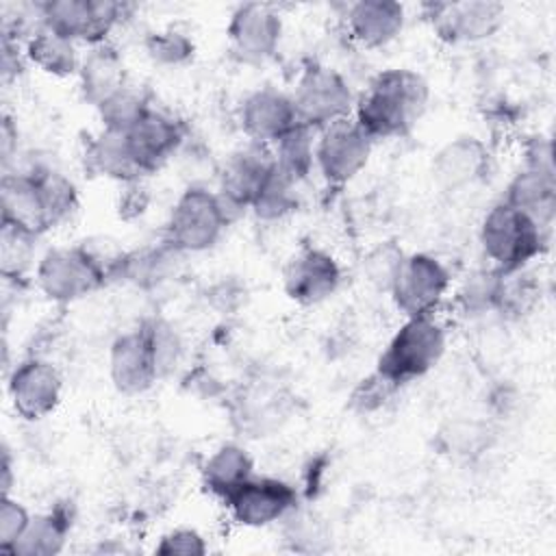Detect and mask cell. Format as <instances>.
<instances>
[{"instance_id": "obj_1", "label": "cell", "mask_w": 556, "mask_h": 556, "mask_svg": "<svg viewBox=\"0 0 556 556\" xmlns=\"http://www.w3.org/2000/svg\"><path fill=\"white\" fill-rule=\"evenodd\" d=\"M430 102L426 78L410 67L378 72L356 96L352 119L376 143L406 137Z\"/></svg>"}, {"instance_id": "obj_2", "label": "cell", "mask_w": 556, "mask_h": 556, "mask_svg": "<svg viewBox=\"0 0 556 556\" xmlns=\"http://www.w3.org/2000/svg\"><path fill=\"white\" fill-rule=\"evenodd\" d=\"M478 241L491 267L510 274L526 269L547 250L549 230L500 200L484 213Z\"/></svg>"}, {"instance_id": "obj_3", "label": "cell", "mask_w": 556, "mask_h": 556, "mask_svg": "<svg viewBox=\"0 0 556 556\" xmlns=\"http://www.w3.org/2000/svg\"><path fill=\"white\" fill-rule=\"evenodd\" d=\"M447 350V332L437 315L404 317L378 356L376 371L404 387L432 371Z\"/></svg>"}, {"instance_id": "obj_4", "label": "cell", "mask_w": 556, "mask_h": 556, "mask_svg": "<svg viewBox=\"0 0 556 556\" xmlns=\"http://www.w3.org/2000/svg\"><path fill=\"white\" fill-rule=\"evenodd\" d=\"M232 224L217 191L202 185L187 187L174 202L165 222L163 239L180 254L211 250Z\"/></svg>"}, {"instance_id": "obj_5", "label": "cell", "mask_w": 556, "mask_h": 556, "mask_svg": "<svg viewBox=\"0 0 556 556\" xmlns=\"http://www.w3.org/2000/svg\"><path fill=\"white\" fill-rule=\"evenodd\" d=\"M132 7L113 0H43L37 2L39 26L89 48L111 43V33Z\"/></svg>"}, {"instance_id": "obj_6", "label": "cell", "mask_w": 556, "mask_h": 556, "mask_svg": "<svg viewBox=\"0 0 556 556\" xmlns=\"http://www.w3.org/2000/svg\"><path fill=\"white\" fill-rule=\"evenodd\" d=\"M291 98L300 124L315 132L352 117L356 104V96L345 76L321 63H311L300 72Z\"/></svg>"}, {"instance_id": "obj_7", "label": "cell", "mask_w": 556, "mask_h": 556, "mask_svg": "<svg viewBox=\"0 0 556 556\" xmlns=\"http://www.w3.org/2000/svg\"><path fill=\"white\" fill-rule=\"evenodd\" d=\"M35 285L50 302L72 304L104 287L106 278L83 243H76L46 250L35 265Z\"/></svg>"}, {"instance_id": "obj_8", "label": "cell", "mask_w": 556, "mask_h": 556, "mask_svg": "<svg viewBox=\"0 0 556 556\" xmlns=\"http://www.w3.org/2000/svg\"><path fill=\"white\" fill-rule=\"evenodd\" d=\"M452 289V271L447 265L428 252L404 254L389 295L404 317L437 315Z\"/></svg>"}, {"instance_id": "obj_9", "label": "cell", "mask_w": 556, "mask_h": 556, "mask_svg": "<svg viewBox=\"0 0 556 556\" xmlns=\"http://www.w3.org/2000/svg\"><path fill=\"white\" fill-rule=\"evenodd\" d=\"M371 150L374 141L352 117L334 122L317 132L315 169L328 185L343 187L367 167Z\"/></svg>"}, {"instance_id": "obj_10", "label": "cell", "mask_w": 556, "mask_h": 556, "mask_svg": "<svg viewBox=\"0 0 556 556\" xmlns=\"http://www.w3.org/2000/svg\"><path fill=\"white\" fill-rule=\"evenodd\" d=\"M432 33L452 46L491 39L504 24L506 9L493 0L428 2L421 7Z\"/></svg>"}, {"instance_id": "obj_11", "label": "cell", "mask_w": 556, "mask_h": 556, "mask_svg": "<svg viewBox=\"0 0 556 556\" xmlns=\"http://www.w3.org/2000/svg\"><path fill=\"white\" fill-rule=\"evenodd\" d=\"M274 169L276 159L271 146L258 141H248L226 159L219 174L217 195L222 198L232 222L241 213L250 211L254 198L265 187Z\"/></svg>"}, {"instance_id": "obj_12", "label": "cell", "mask_w": 556, "mask_h": 556, "mask_svg": "<svg viewBox=\"0 0 556 556\" xmlns=\"http://www.w3.org/2000/svg\"><path fill=\"white\" fill-rule=\"evenodd\" d=\"M300 504L298 489L282 478L252 476L224 500L230 519L243 528H267Z\"/></svg>"}, {"instance_id": "obj_13", "label": "cell", "mask_w": 556, "mask_h": 556, "mask_svg": "<svg viewBox=\"0 0 556 556\" xmlns=\"http://www.w3.org/2000/svg\"><path fill=\"white\" fill-rule=\"evenodd\" d=\"M13 410L26 421H39L56 410L63 395L61 371L41 356L20 361L7 382Z\"/></svg>"}, {"instance_id": "obj_14", "label": "cell", "mask_w": 556, "mask_h": 556, "mask_svg": "<svg viewBox=\"0 0 556 556\" xmlns=\"http://www.w3.org/2000/svg\"><path fill=\"white\" fill-rule=\"evenodd\" d=\"M339 261L324 248L306 245L293 252L282 267V289L289 300L315 306L332 298L341 285Z\"/></svg>"}, {"instance_id": "obj_15", "label": "cell", "mask_w": 556, "mask_h": 556, "mask_svg": "<svg viewBox=\"0 0 556 556\" xmlns=\"http://www.w3.org/2000/svg\"><path fill=\"white\" fill-rule=\"evenodd\" d=\"M285 22L274 4L243 2L230 13L226 35L232 52L243 61L261 63L278 52L282 41Z\"/></svg>"}, {"instance_id": "obj_16", "label": "cell", "mask_w": 556, "mask_h": 556, "mask_svg": "<svg viewBox=\"0 0 556 556\" xmlns=\"http://www.w3.org/2000/svg\"><path fill=\"white\" fill-rule=\"evenodd\" d=\"M109 378L124 395H141L161 380L146 321L113 339L109 348Z\"/></svg>"}, {"instance_id": "obj_17", "label": "cell", "mask_w": 556, "mask_h": 556, "mask_svg": "<svg viewBox=\"0 0 556 556\" xmlns=\"http://www.w3.org/2000/svg\"><path fill=\"white\" fill-rule=\"evenodd\" d=\"M124 139L141 174L150 176L180 150L185 141V126L174 115L152 104L141 119L124 132Z\"/></svg>"}, {"instance_id": "obj_18", "label": "cell", "mask_w": 556, "mask_h": 556, "mask_svg": "<svg viewBox=\"0 0 556 556\" xmlns=\"http://www.w3.org/2000/svg\"><path fill=\"white\" fill-rule=\"evenodd\" d=\"M300 124L291 93L278 87L250 91L239 106V126L248 141L274 146L282 135Z\"/></svg>"}, {"instance_id": "obj_19", "label": "cell", "mask_w": 556, "mask_h": 556, "mask_svg": "<svg viewBox=\"0 0 556 556\" xmlns=\"http://www.w3.org/2000/svg\"><path fill=\"white\" fill-rule=\"evenodd\" d=\"M406 26V7L393 0H358L345 9L350 39L365 50L393 43Z\"/></svg>"}, {"instance_id": "obj_20", "label": "cell", "mask_w": 556, "mask_h": 556, "mask_svg": "<svg viewBox=\"0 0 556 556\" xmlns=\"http://www.w3.org/2000/svg\"><path fill=\"white\" fill-rule=\"evenodd\" d=\"M0 213H2V224L15 226L39 239L46 232H50L37 180L26 167L2 174Z\"/></svg>"}, {"instance_id": "obj_21", "label": "cell", "mask_w": 556, "mask_h": 556, "mask_svg": "<svg viewBox=\"0 0 556 556\" xmlns=\"http://www.w3.org/2000/svg\"><path fill=\"white\" fill-rule=\"evenodd\" d=\"M489 172V150L478 137H456L432 159V176L445 191L473 185Z\"/></svg>"}, {"instance_id": "obj_22", "label": "cell", "mask_w": 556, "mask_h": 556, "mask_svg": "<svg viewBox=\"0 0 556 556\" xmlns=\"http://www.w3.org/2000/svg\"><path fill=\"white\" fill-rule=\"evenodd\" d=\"M502 202L521 211L541 228L552 230L556 217V174L521 167L508 180Z\"/></svg>"}, {"instance_id": "obj_23", "label": "cell", "mask_w": 556, "mask_h": 556, "mask_svg": "<svg viewBox=\"0 0 556 556\" xmlns=\"http://www.w3.org/2000/svg\"><path fill=\"white\" fill-rule=\"evenodd\" d=\"M126 85L128 78L124 59L113 43L93 46L87 54H83L78 70V87L87 104L98 109Z\"/></svg>"}, {"instance_id": "obj_24", "label": "cell", "mask_w": 556, "mask_h": 556, "mask_svg": "<svg viewBox=\"0 0 556 556\" xmlns=\"http://www.w3.org/2000/svg\"><path fill=\"white\" fill-rule=\"evenodd\" d=\"M83 165L87 174L115 180L119 185L146 178L137 167L122 132L100 130L91 135L83 148Z\"/></svg>"}, {"instance_id": "obj_25", "label": "cell", "mask_w": 556, "mask_h": 556, "mask_svg": "<svg viewBox=\"0 0 556 556\" xmlns=\"http://www.w3.org/2000/svg\"><path fill=\"white\" fill-rule=\"evenodd\" d=\"M200 473L204 491L224 502L254 476V458L239 443H222L206 456Z\"/></svg>"}, {"instance_id": "obj_26", "label": "cell", "mask_w": 556, "mask_h": 556, "mask_svg": "<svg viewBox=\"0 0 556 556\" xmlns=\"http://www.w3.org/2000/svg\"><path fill=\"white\" fill-rule=\"evenodd\" d=\"M24 54L28 65L37 67L39 72L54 76V78H67L78 76L83 54L78 50V43L56 35L43 26H37L26 39H24Z\"/></svg>"}, {"instance_id": "obj_27", "label": "cell", "mask_w": 556, "mask_h": 556, "mask_svg": "<svg viewBox=\"0 0 556 556\" xmlns=\"http://www.w3.org/2000/svg\"><path fill=\"white\" fill-rule=\"evenodd\" d=\"M72 530V517L56 506L48 513L30 515L28 526L9 549L11 556H54L63 552L67 534Z\"/></svg>"}, {"instance_id": "obj_28", "label": "cell", "mask_w": 556, "mask_h": 556, "mask_svg": "<svg viewBox=\"0 0 556 556\" xmlns=\"http://www.w3.org/2000/svg\"><path fill=\"white\" fill-rule=\"evenodd\" d=\"M180 256L182 254L174 245H169L165 239H161L154 245L126 250L119 280L132 282L141 289L156 287L174 274Z\"/></svg>"}, {"instance_id": "obj_29", "label": "cell", "mask_w": 556, "mask_h": 556, "mask_svg": "<svg viewBox=\"0 0 556 556\" xmlns=\"http://www.w3.org/2000/svg\"><path fill=\"white\" fill-rule=\"evenodd\" d=\"M39 187L43 211L50 230L65 224L78 211V189L72 178L50 165H28L26 167Z\"/></svg>"}, {"instance_id": "obj_30", "label": "cell", "mask_w": 556, "mask_h": 556, "mask_svg": "<svg viewBox=\"0 0 556 556\" xmlns=\"http://www.w3.org/2000/svg\"><path fill=\"white\" fill-rule=\"evenodd\" d=\"M315 141L317 132L304 124H298L293 130L282 135L271 146L276 169L298 185L306 180L315 172Z\"/></svg>"}, {"instance_id": "obj_31", "label": "cell", "mask_w": 556, "mask_h": 556, "mask_svg": "<svg viewBox=\"0 0 556 556\" xmlns=\"http://www.w3.org/2000/svg\"><path fill=\"white\" fill-rule=\"evenodd\" d=\"M150 100L143 93V89L132 87L130 83L119 89L115 96H111L104 104H100L98 117L102 124V130H111V132H128L139 119L141 115L150 109Z\"/></svg>"}, {"instance_id": "obj_32", "label": "cell", "mask_w": 556, "mask_h": 556, "mask_svg": "<svg viewBox=\"0 0 556 556\" xmlns=\"http://www.w3.org/2000/svg\"><path fill=\"white\" fill-rule=\"evenodd\" d=\"M502 271L495 267L471 271L456 293V304L465 315H484L497 311Z\"/></svg>"}, {"instance_id": "obj_33", "label": "cell", "mask_w": 556, "mask_h": 556, "mask_svg": "<svg viewBox=\"0 0 556 556\" xmlns=\"http://www.w3.org/2000/svg\"><path fill=\"white\" fill-rule=\"evenodd\" d=\"M298 208V182L274 169L265 187L254 198L250 211L261 222H280Z\"/></svg>"}, {"instance_id": "obj_34", "label": "cell", "mask_w": 556, "mask_h": 556, "mask_svg": "<svg viewBox=\"0 0 556 556\" xmlns=\"http://www.w3.org/2000/svg\"><path fill=\"white\" fill-rule=\"evenodd\" d=\"M39 237L28 235L15 226L0 228V271L7 280H22L35 261V243Z\"/></svg>"}, {"instance_id": "obj_35", "label": "cell", "mask_w": 556, "mask_h": 556, "mask_svg": "<svg viewBox=\"0 0 556 556\" xmlns=\"http://www.w3.org/2000/svg\"><path fill=\"white\" fill-rule=\"evenodd\" d=\"M143 48L150 61L161 67H182L195 54L193 39L178 28H161L148 33V37L143 39Z\"/></svg>"}, {"instance_id": "obj_36", "label": "cell", "mask_w": 556, "mask_h": 556, "mask_svg": "<svg viewBox=\"0 0 556 556\" xmlns=\"http://www.w3.org/2000/svg\"><path fill=\"white\" fill-rule=\"evenodd\" d=\"M402 387H397L395 382H391L387 376H382L380 371H371L369 376L361 378L358 384L352 389L350 393V406L361 413V415H369L376 413L380 408H384L393 395L400 391Z\"/></svg>"}, {"instance_id": "obj_37", "label": "cell", "mask_w": 556, "mask_h": 556, "mask_svg": "<svg viewBox=\"0 0 556 556\" xmlns=\"http://www.w3.org/2000/svg\"><path fill=\"white\" fill-rule=\"evenodd\" d=\"M148 332H150V341H152V350L156 356V365H159V374L161 378L167 376L182 356V341L180 334L176 332V328L172 324H167L165 319H146Z\"/></svg>"}, {"instance_id": "obj_38", "label": "cell", "mask_w": 556, "mask_h": 556, "mask_svg": "<svg viewBox=\"0 0 556 556\" xmlns=\"http://www.w3.org/2000/svg\"><path fill=\"white\" fill-rule=\"evenodd\" d=\"M154 552L161 556H202L206 554V539L195 528H174L161 536Z\"/></svg>"}, {"instance_id": "obj_39", "label": "cell", "mask_w": 556, "mask_h": 556, "mask_svg": "<svg viewBox=\"0 0 556 556\" xmlns=\"http://www.w3.org/2000/svg\"><path fill=\"white\" fill-rule=\"evenodd\" d=\"M30 521V513L26 506L11 495H2L0 504V549L9 554L13 543L20 539L24 528Z\"/></svg>"}, {"instance_id": "obj_40", "label": "cell", "mask_w": 556, "mask_h": 556, "mask_svg": "<svg viewBox=\"0 0 556 556\" xmlns=\"http://www.w3.org/2000/svg\"><path fill=\"white\" fill-rule=\"evenodd\" d=\"M404 258V252L397 250L395 245L391 243H382L380 248H376L369 258H367V269H369V280L376 282L380 289L389 291L391 282H393V276L400 267Z\"/></svg>"}, {"instance_id": "obj_41", "label": "cell", "mask_w": 556, "mask_h": 556, "mask_svg": "<svg viewBox=\"0 0 556 556\" xmlns=\"http://www.w3.org/2000/svg\"><path fill=\"white\" fill-rule=\"evenodd\" d=\"M150 206V193L143 180H132L122 185L119 202H117V215L122 219H137L148 213Z\"/></svg>"}, {"instance_id": "obj_42", "label": "cell", "mask_w": 556, "mask_h": 556, "mask_svg": "<svg viewBox=\"0 0 556 556\" xmlns=\"http://www.w3.org/2000/svg\"><path fill=\"white\" fill-rule=\"evenodd\" d=\"M523 167L554 172V152L552 141L547 137L536 135L523 146Z\"/></svg>"}, {"instance_id": "obj_43", "label": "cell", "mask_w": 556, "mask_h": 556, "mask_svg": "<svg viewBox=\"0 0 556 556\" xmlns=\"http://www.w3.org/2000/svg\"><path fill=\"white\" fill-rule=\"evenodd\" d=\"M17 150V128L13 126V122L4 115L2 117V128H0V152H2V165L7 169V165L13 159V152Z\"/></svg>"}, {"instance_id": "obj_44", "label": "cell", "mask_w": 556, "mask_h": 556, "mask_svg": "<svg viewBox=\"0 0 556 556\" xmlns=\"http://www.w3.org/2000/svg\"><path fill=\"white\" fill-rule=\"evenodd\" d=\"M13 484V471H11V454L4 447L2 452V495H9V489Z\"/></svg>"}]
</instances>
